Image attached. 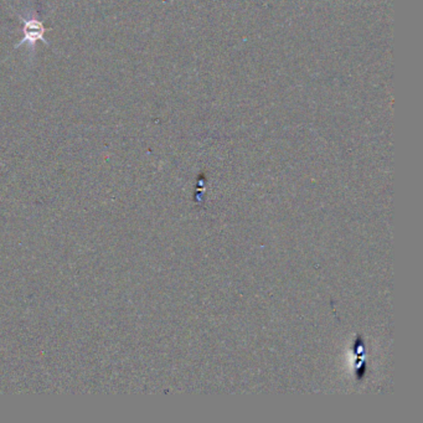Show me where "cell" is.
Here are the masks:
<instances>
[{"instance_id": "1", "label": "cell", "mask_w": 423, "mask_h": 423, "mask_svg": "<svg viewBox=\"0 0 423 423\" xmlns=\"http://www.w3.org/2000/svg\"><path fill=\"white\" fill-rule=\"evenodd\" d=\"M20 21L23 24V32H24V38L21 39L19 45L17 47H19L21 45L29 44L30 47L35 49V44L38 41H43L46 44V40H45V32H47V29L45 28L44 24L41 21H39L35 18H29L26 19L24 17H20Z\"/></svg>"}]
</instances>
